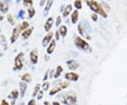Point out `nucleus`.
Listing matches in <instances>:
<instances>
[{
    "instance_id": "nucleus-1",
    "label": "nucleus",
    "mask_w": 127,
    "mask_h": 105,
    "mask_svg": "<svg viewBox=\"0 0 127 105\" xmlns=\"http://www.w3.org/2000/svg\"><path fill=\"white\" fill-rule=\"evenodd\" d=\"M87 6H89L92 11L97 14L100 15L102 18H107V13L104 11V8L100 3L96 0H86Z\"/></svg>"
},
{
    "instance_id": "nucleus-2",
    "label": "nucleus",
    "mask_w": 127,
    "mask_h": 105,
    "mask_svg": "<svg viewBox=\"0 0 127 105\" xmlns=\"http://www.w3.org/2000/svg\"><path fill=\"white\" fill-rule=\"evenodd\" d=\"M59 100L65 105H77V97L74 92L69 91L60 94Z\"/></svg>"
},
{
    "instance_id": "nucleus-3",
    "label": "nucleus",
    "mask_w": 127,
    "mask_h": 105,
    "mask_svg": "<svg viewBox=\"0 0 127 105\" xmlns=\"http://www.w3.org/2000/svg\"><path fill=\"white\" fill-rule=\"evenodd\" d=\"M74 45L78 50L87 52L90 49V45L88 42L81 36H77L74 40Z\"/></svg>"
},
{
    "instance_id": "nucleus-4",
    "label": "nucleus",
    "mask_w": 127,
    "mask_h": 105,
    "mask_svg": "<svg viewBox=\"0 0 127 105\" xmlns=\"http://www.w3.org/2000/svg\"><path fill=\"white\" fill-rule=\"evenodd\" d=\"M24 56L23 52H20L15 58L14 59V65L16 69L17 70H21L23 69V58Z\"/></svg>"
},
{
    "instance_id": "nucleus-5",
    "label": "nucleus",
    "mask_w": 127,
    "mask_h": 105,
    "mask_svg": "<svg viewBox=\"0 0 127 105\" xmlns=\"http://www.w3.org/2000/svg\"><path fill=\"white\" fill-rule=\"evenodd\" d=\"M79 74L75 72H68V73H65L64 75V78L66 80H67L68 81H73V82H76L79 79Z\"/></svg>"
},
{
    "instance_id": "nucleus-6",
    "label": "nucleus",
    "mask_w": 127,
    "mask_h": 105,
    "mask_svg": "<svg viewBox=\"0 0 127 105\" xmlns=\"http://www.w3.org/2000/svg\"><path fill=\"white\" fill-rule=\"evenodd\" d=\"M78 33L80 34V35L83 37L84 39H86V40H91V36L87 32V31L86 30L84 26L82 25L81 23H79L78 25Z\"/></svg>"
},
{
    "instance_id": "nucleus-7",
    "label": "nucleus",
    "mask_w": 127,
    "mask_h": 105,
    "mask_svg": "<svg viewBox=\"0 0 127 105\" xmlns=\"http://www.w3.org/2000/svg\"><path fill=\"white\" fill-rule=\"evenodd\" d=\"M21 29H20V27H19V25L16 26L13 29V32H12V35H11V37L10 38V41L12 44H14L15 42L17 40L18 36L20 35V32H21Z\"/></svg>"
},
{
    "instance_id": "nucleus-8",
    "label": "nucleus",
    "mask_w": 127,
    "mask_h": 105,
    "mask_svg": "<svg viewBox=\"0 0 127 105\" xmlns=\"http://www.w3.org/2000/svg\"><path fill=\"white\" fill-rule=\"evenodd\" d=\"M53 40V33L52 32H49L45 36L43 37L42 40V45L44 47H46L50 45V43Z\"/></svg>"
},
{
    "instance_id": "nucleus-9",
    "label": "nucleus",
    "mask_w": 127,
    "mask_h": 105,
    "mask_svg": "<svg viewBox=\"0 0 127 105\" xmlns=\"http://www.w3.org/2000/svg\"><path fill=\"white\" fill-rule=\"evenodd\" d=\"M66 64L68 65V69L71 71H75L79 67V63L76 60H68L66 61Z\"/></svg>"
},
{
    "instance_id": "nucleus-10",
    "label": "nucleus",
    "mask_w": 127,
    "mask_h": 105,
    "mask_svg": "<svg viewBox=\"0 0 127 105\" xmlns=\"http://www.w3.org/2000/svg\"><path fill=\"white\" fill-rule=\"evenodd\" d=\"M53 23H54V19L52 17H49L47 19L44 25V28H45V30L46 32H50V30L52 27Z\"/></svg>"
},
{
    "instance_id": "nucleus-11",
    "label": "nucleus",
    "mask_w": 127,
    "mask_h": 105,
    "mask_svg": "<svg viewBox=\"0 0 127 105\" xmlns=\"http://www.w3.org/2000/svg\"><path fill=\"white\" fill-rule=\"evenodd\" d=\"M56 46H57V41H56L55 39H53L50 43V45L47 46V50H46L47 54L49 55L52 54L55 51Z\"/></svg>"
},
{
    "instance_id": "nucleus-12",
    "label": "nucleus",
    "mask_w": 127,
    "mask_h": 105,
    "mask_svg": "<svg viewBox=\"0 0 127 105\" xmlns=\"http://www.w3.org/2000/svg\"><path fill=\"white\" fill-rule=\"evenodd\" d=\"M9 0H4L0 3V11L6 14L9 10Z\"/></svg>"
},
{
    "instance_id": "nucleus-13",
    "label": "nucleus",
    "mask_w": 127,
    "mask_h": 105,
    "mask_svg": "<svg viewBox=\"0 0 127 105\" xmlns=\"http://www.w3.org/2000/svg\"><path fill=\"white\" fill-rule=\"evenodd\" d=\"M30 59L32 64H36L38 61V54L36 50H33L30 52Z\"/></svg>"
},
{
    "instance_id": "nucleus-14",
    "label": "nucleus",
    "mask_w": 127,
    "mask_h": 105,
    "mask_svg": "<svg viewBox=\"0 0 127 105\" xmlns=\"http://www.w3.org/2000/svg\"><path fill=\"white\" fill-rule=\"evenodd\" d=\"M78 18H79V12L78 10L76 9L73 10L72 14H71V21L73 24H76L78 21Z\"/></svg>"
},
{
    "instance_id": "nucleus-15",
    "label": "nucleus",
    "mask_w": 127,
    "mask_h": 105,
    "mask_svg": "<svg viewBox=\"0 0 127 105\" xmlns=\"http://www.w3.org/2000/svg\"><path fill=\"white\" fill-rule=\"evenodd\" d=\"M53 2H54V0H47L46 1V4H45V9H44V15L45 16H47L49 12H50V9L52 8V4H53Z\"/></svg>"
},
{
    "instance_id": "nucleus-16",
    "label": "nucleus",
    "mask_w": 127,
    "mask_h": 105,
    "mask_svg": "<svg viewBox=\"0 0 127 105\" xmlns=\"http://www.w3.org/2000/svg\"><path fill=\"white\" fill-rule=\"evenodd\" d=\"M19 86H20V94H21V97H23L25 96L26 92L27 90V84H26V82H21L19 83Z\"/></svg>"
},
{
    "instance_id": "nucleus-17",
    "label": "nucleus",
    "mask_w": 127,
    "mask_h": 105,
    "mask_svg": "<svg viewBox=\"0 0 127 105\" xmlns=\"http://www.w3.org/2000/svg\"><path fill=\"white\" fill-rule=\"evenodd\" d=\"M73 6L71 4L66 5V6H65V8L64 9L63 11H62V15L64 18L67 17L69 14H71V12L72 11Z\"/></svg>"
},
{
    "instance_id": "nucleus-18",
    "label": "nucleus",
    "mask_w": 127,
    "mask_h": 105,
    "mask_svg": "<svg viewBox=\"0 0 127 105\" xmlns=\"http://www.w3.org/2000/svg\"><path fill=\"white\" fill-rule=\"evenodd\" d=\"M33 30H34V27H28V29L25 30L22 32L21 35H22V37H23L24 39H28L29 37L31 35L32 32L33 31Z\"/></svg>"
},
{
    "instance_id": "nucleus-19",
    "label": "nucleus",
    "mask_w": 127,
    "mask_h": 105,
    "mask_svg": "<svg viewBox=\"0 0 127 105\" xmlns=\"http://www.w3.org/2000/svg\"><path fill=\"white\" fill-rule=\"evenodd\" d=\"M63 89H62V87H61L60 85L59 86H57V87H53V88H52L51 90H50V92H49V95L50 96H54L56 94H57V93H59L60 92L62 91Z\"/></svg>"
},
{
    "instance_id": "nucleus-20",
    "label": "nucleus",
    "mask_w": 127,
    "mask_h": 105,
    "mask_svg": "<svg viewBox=\"0 0 127 105\" xmlns=\"http://www.w3.org/2000/svg\"><path fill=\"white\" fill-rule=\"evenodd\" d=\"M59 32L60 33V35H61V36L62 37H65L66 36L67 33H68V28L64 25L62 26L61 27H59Z\"/></svg>"
},
{
    "instance_id": "nucleus-21",
    "label": "nucleus",
    "mask_w": 127,
    "mask_h": 105,
    "mask_svg": "<svg viewBox=\"0 0 127 105\" xmlns=\"http://www.w3.org/2000/svg\"><path fill=\"white\" fill-rule=\"evenodd\" d=\"M64 71L63 67L60 65H58L56 68V71H55V75H54V78H58L61 76V74Z\"/></svg>"
},
{
    "instance_id": "nucleus-22",
    "label": "nucleus",
    "mask_w": 127,
    "mask_h": 105,
    "mask_svg": "<svg viewBox=\"0 0 127 105\" xmlns=\"http://www.w3.org/2000/svg\"><path fill=\"white\" fill-rule=\"evenodd\" d=\"M21 79L23 82H31L32 79L31 75L30 73H26L23 74V76H21Z\"/></svg>"
},
{
    "instance_id": "nucleus-23",
    "label": "nucleus",
    "mask_w": 127,
    "mask_h": 105,
    "mask_svg": "<svg viewBox=\"0 0 127 105\" xmlns=\"http://www.w3.org/2000/svg\"><path fill=\"white\" fill-rule=\"evenodd\" d=\"M0 45L4 48L5 50H7V47H8L7 42H6V38H5V36L4 35H0Z\"/></svg>"
},
{
    "instance_id": "nucleus-24",
    "label": "nucleus",
    "mask_w": 127,
    "mask_h": 105,
    "mask_svg": "<svg viewBox=\"0 0 127 105\" xmlns=\"http://www.w3.org/2000/svg\"><path fill=\"white\" fill-rule=\"evenodd\" d=\"M18 90H14L13 91L11 92V97L12 98V105H14V103H15V102L16 100V99L18 98Z\"/></svg>"
},
{
    "instance_id": "nucleus-25",
    "label": "nucleus",
    "mask_w": 127,
    "mask_h": 105,
    "mask_svg": "<svg viewBox=\"0 0 127 105\" xmlns=\"http://www.w3.org/2000/svg\"><path fill=\"white\" fill-rule=\"evenodd\" d=\"M29 26H30V23H28L27 21H24L23 23L19 25V27L21 31H24L25 30L28 29Z\"/></svg>"
},
{
    "instance_id": "nucleus-26",
    "label": "nucleus",
    "mask_w": 127,
    "mask_h": 105,
    "mask_svg": "<svg viewBox=\"0 0 127 105\" xmlns=\"http://www.w3.org/2000/svg\"><path fill=\"white\" fill-rule=\"evenodd\" d=\"M28 17L29 18H32L34 17V16L35 15V9H34L32 6L29 7L28 9Z\"/></svg>"
},
{
    "instance_id": "nucleus-27",
    "label": "nucleus",
    "mask_w": 127,
    "mask_h": 105,
    "mask_svg": "<svg viewBox=\"0 0 127 105\" xmlns=\"http://www.w3.org/2000/svg\"><path fill=\"white\" fill-rule=\"evenodd\" d=\"M40 88H41V85L37 83L36 84V85L35 86V88H34V90H33V92H32V96L36 97L37 95V94L39 93V92L40 91Z\"/></svg>"
},
{
    "instance_id": "nucleus-28",
    "label": "nucleus",
    "mask_w": 127,
    "mask_h": 105,
    "mask_svg": "<svg viewBox=\"0 0 127 105\" xmlns=\"http://www.w3.org/2000/svg\"><path fill=\"white\" fill-rule=\"evenodd\" d=\"M74 7L77 10H81L83 8L81 0H75L74 1Z\"/></svg>"
},
{
    "instance_id": "nucleus-29",
    "label": "nucleus",
    "mask_w": 127,
    "mask_h": 105,
    "mask_svg": "<svg viewBox=\"0 0 127 105\" xmlns=\"http://www.w3.org/2000/svg\"><path fill=\"white\" fill-rule=\"evenodd\" d=\"M41 88L42 89L43 91H47L50 88V82H47V81H45L42 84Z\"/></svg>"
},
{
    "instance_id": "nucleus-30",
    "label": "nucleus",
    "mask_w": 127,
    "mask_h": 105,
    "mask_svg": "<svg viewBox=\"0 0 127 105\" xmlns=\"http://www.w3.org/2000/svg\"><path fill=\"white\" fill-rule=\"evenodd\" d=\"M23 4L25 6L32 7L33 5V0H23Z\"/></svg>"
},
{
    "instance_id": "nucleus-31",
    "label": "nucleus",
    "mask_w": 127,
    "mask_h": 105,
    "mask_svg": "<svg viewBox=\"0 0 127 105\" xmlns=\"http://www.w3.org/2000/svg\"><path fill=\"white\" fill-rule=\"evenodd\" d=\"M7 21H8V22L11 25H12V26L15 25V21H14V18H13V16H12L11 14H8L7 15Z\"/></svg>"
},
{
    "instance_id": "nucleus-32",
    "label": "nucleus",
    "mask_w": 127,
    "mask_h": 105,
    "mask_svg": "<svg viewBox=\"0 0 127 105\" xmlns=\"http://www.w3.org/2000/svg\"><path fill=\"white\" fill-rule=\"evenodd\" d=\"M83 26L85 27V29H86V30L87 31V32L89 34V33H91V31H92V30H91V27H90V24L88 23L87 21L85 22V23H83Z\"/></svg>"
},
{
    "instance_id": "nucleus-33",
    "label": "nucleus",
    "mask_w": 127,
    "mask_h": 105,
    "mask_svg": "<svg viewBox=\"0 0 127 105\" xmlns=\"http://www.w3.org/2000/svg\"><path fill=\"white\" fill-rule=\"evenodd\" d=\"M62 22V17L60 16H58L57 17V19H56V22H55V25L57 27H59V26L61 25V23Z\"/></svg>"
},
{
    "instance_id": "nucleus-34",
    "label": "nucleus",
    "mask_w": 127,
    "mask_h": 105,
    "mask_svg": "<svg viewBox=\"0 0 127 105\" xmlns=\"http://www.w3.org/2000/svg\"><path fill=\"white\" fill-rule=\"evenodd\" d=\"M61 87H62V89H66V88H67V87L69 86V82H62V83H60V85H59Z\"/></svg>"
},
{
    "instance_id": "nucleus-35",
    "label": "nucleus",
    "mask_w": 127,
    "mask_h": 105,
    "mask_svg": "<svg viewBox=\"0 0 127 105\" xmlns=\"http://www.w3.org/2000/svg\"><path fill=\"white\" fill-rule=\"evenodd\" d=\"M43 96H44L43 90H40V91L39 92V93L37 94V100H40L42 99Z\"/></svg>"
},
{
    "instance_id": "nucleus-36",
    "label": "nucleus",
    "mask_w": 127,
    "mask_h": 105,
    "mask_svg": "<svg viewBox=\"0 0 127 105\" xmlns=\"http://www.w3.org/2000/svg\"><path fill=\"white\" fill-rule=\"evenodd\" d=\"M91 18H92V20H93L94 22H96V21H97V19H98V16H97V14H95V13H93V14L91 15Z\"/></svg>"
},
{
    "instance_id": "nucleus-37",
    "label": "nucleus",
    "mask_w": 127,
    "mask_h": 105,
    "mask_svg": "<svg viewBox=\"0 0 127 105\" xmlns=\"http://www.w3.org/2000/svg\"><path fill=\"white\" fill-rule=\"evenodd\" d=\"M49 73H50V71H47V72H46L45 74V76H44V78L42 79V80H43L44 82H45V81H47V79L50 77V74H49Z\"/></svg>"
},
{
    "instance_id": "nucleus-38",
    "label": "nucleus",
    "mask_w": 127,
    "mask_h": 105,
    "mask_svg": "<svg viewBox=\"0 0 127 105\" xmlns=\"http://www.w3.org/2000/svg\"><path fill=\"white\" fill-rule=\"evenodd\" d=\"M24 14H25V11L23 10H20L19 12H18V17L20 18H23V16H24Z\"/></svg>"
},
{
    "instance_id": "nucleus-39",
    "label": "nucleus",
    "mask_w": 127,
    "mask_h": 105,
    "mask_svg": "<svg viewBox=\"0 0 127 105\" xmlns=\"http://www.w3.org/2000/svg\"><path fill=\"white\" fill-rule=\"evenodd\" d=\"M60 37H61V35H60V33H59V30L56 31V32H55V40H56V41L59 40Z\"/></svg>"
},
{
    "instance_id": "nucleus-40",
    "label": "nucleus",
    "mask_w": 127,
    "mask_h": 105,
    "mask_svg": "<svg viewBox=\"0 0 127 105\" xmlns=\"http://www.w3.org/2000/svg\"><path fill=\"white\" fill-rule=\"evenodd\" d=\"M28 105H36V102L34 99H32L31 100L28 102Z\"/></svg>"
},
{
    "instance_id": "nucleus-41",
    "label": "nucleus",
    "mask_w": 127,
    "mask_h": 105,
    "mask_svg": "<svg viewBox=\"0 0 127 105\" xmlns=\"http://www.w3.org/2000/svg\"><path fill=\"white\" fill-rule=\"evenodd\" d=\"M9 105V104L8 103V102H7V101L5 100H3L1 101V105Z\"/></svg>"
},
{
    "instance_id": "nucleus-42",
    "label": "nucleus",
    "mask_w": 127,
    "mask_h": 105,
    "mask_svg": "<svg viewBox=\"0 0 127 105\" xmlns=\"http://www.w3.org/2000/svg\"><path fill=\"white\" fill-rule=\"evenodd\" d=\"M45 1H47V0H41L40 2V6H42L43 5L45 4Z\"/></svg>"
},
{
    "instance_id": "nucleus-43",
    "label": "nucleus",
    "mask_w": 127,
    "mask_h": 105,
    "mask_svg": "<svg viewBox=\"0 0 127 105\" xmlns=\"http://www.w3.org/2000/svg\"><path fill=\"white\" fill-rule=\"evenodd\" d=\"M52 105H61V104L59 103V102L58 101H55L52 102Z\"/></svg>"
},
{
    "instance_id": "nucleus-44",
    "label": "nucleus",
    "mask_w": 127,
    "mask_h": 105,
    "mask_svg": "<svg viewBox=\"0 0 127 105\" xmlns=\"http://www.w3.org/2000/svg\"><path fill=\"white\" fill-rule=\"evenodd\" d=\"M44 105H52L50 103L49 101H45L44 102Z\"/></svg>"
},
{
    "instance_id": "nucleus-45",
    "label": "nucleus",
    "mask_w": 127,
    "mask_h": 105,
    "mask_svg": "<svg viewBox=\"0 0 127 105\" xmlns=\"http://www.w3.org/2000/svg\"><path fill=\"white\" fill-rule=\"evenodd\" d=\"M3 18H4V16H2V15L0 14V21H1L3 20Z\"/></svg>"
},
{
    "instance_id": "nucleus-46",
    "label": "nucleus",
    "mask_w": 127,
    "mask_h": 105,
    "mask_svg": "<svg viewBox=\"0 0 127 105\" xmlns=\"http://www.w3.org/2000/svg\"><path fill=\"white\" fill-rule=\"evenodd\" d=\"M2 55H3V53H2V52H1V51L0 50V57H1V56H2Z\"/></svg>"
},
{
    "instance_id": "nucleus-47",
    "label": "nucleus",
    "mask_w": 127,
    "mask_h": 105,
    "mask_svg": "<svg viewBox=\"0 0 127 105\" xmlns=\"http://www.w3.org/2000/svg\"><path fill=\"white\" fill-rule=\"evenodd\" d=\"M21 1V0H17V1H16V2L18 3V2H19V1Z\"/></svg>"
},
{
    "instance_id": "nucleus-48",
    "label": "nucleus",
    "mask_w": 127,
    "mask_h": 105,
    "mask_svg": "<svg viewBox=\"0 0 127 105\" xmlns=\"http://www.w3.org/2000/svg\"><path fill=\"white\" fill-rule=\"evenodd\" d=\"M62 1H64V0H62Z\"/></svg>"
},
{
    "instance_id": "nucleus-49",
    "label": "nucleus",
    "mask_w": 127,
    "mask_h": 105,
    "mask_svg": "<svg viewBox=\"0 0 127 105\" xmlns=\"http://www.w3.org/2000/svg\"><path fill=\"white\" fill-rule=\"evenodd\" d=\"M108 1H109V0H108Z\"/></svg>"
},
{
    "instance_id": "nucleus-50",
    "label": "nucleus",
    "mask_w": 127,
    "mask_h": 105,
    "mask_svg": "<svg viewBox=\"0 0 127 105\" xmlns=\"http://www.w3.org/2000/svg\"></svg>"
}]
</instances>
